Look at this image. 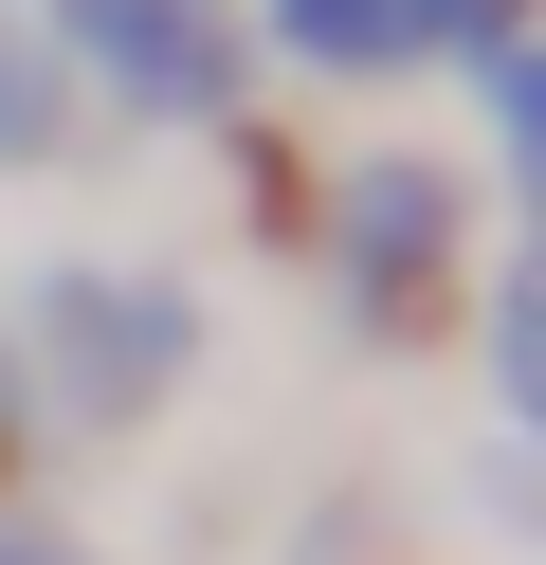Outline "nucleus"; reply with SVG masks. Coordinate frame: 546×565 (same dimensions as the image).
I'll return each mask as SVG.
<instances>
[{
    "mask_svg": "<svg viewBox=\"0 0 546 565\" xmlns=\"http://www.w3.org/2000/svg\"><path fill=\"white\" fill-rule=\"evenodd\" d=\"M19 347L55 365V419H164L182 402V365H201V292L182 274H146V256H55L19 292Z\"/></svg>",
    "mask_w": 546,
    "mask_h": 565,
    "instance_id": "obj_1",
    "label": "nucleus"
},
{
    "mask_svg": "<svg viewBox=\"0 0 546 565\" xmlns=\"http://www.w3.org/2000/svg\"><path fill=\"white\" fill-rule=\"evenodd\" d=\"M55 74H92L128 128H237L255 19L237 0H55Z\"/></svg>",
    "mask_w": 546,
    "mask_h": 565,
    "instance_id": "obj_2",
    "label": "nucleus"
},
{
    "mask_svg": "<svg viewBox=\"0 0 546 565\" xmlns=\"http://www.w3.org/2000/svg\"><path fill=\"white\" fill-rule=\"evenodd\" d=\"M328 274H346L364 329H419L437 274H456V183L437 164H346L328 183Z\"/></svg>",
    "mask_w": 546,
    "mask_h": 565,
    "instance_id": "obj_3",
    "label": "nucleus"
},
{
    "mask_svg": "<svg viewBox=\"0 0 546 565\" xmlns=\"http://www.w3.org/2000/svg\"><path fill=\"white\" fill-rule=\"evenodd\" d=\"M274 38L310 74H437V19L419 0H274Z\"/></svg>",
    "mask_w": 546,
    "mask_h": 565,
    "instance_id": "obj_4",
    "label": "nucleus"
},
{
    "mask_svg": "<svg viewBox=\"0 0 546 565\" xmlns=\"http://www.w3.org/2000/svg\"><path fill=\"white\" fill-rule=\"evenodd\" d=\"M55 38H36V19H0V164H36V147H55Z\"/></svg>",
    "mask_w": 546,
    "mask_h": 565,
    "instance_id": "obj_5",
    "label": "nucleus"
},
{
    "mask_svg": "<svg viewBox=\"0 0 546 565\" xmlns=\"http://www.w3.org/2000/svg\"><path fill=\"white\" fill-rule=\"evenodd\" d=\"M419 19H437V55H456V74H473L492 38H528V0H419Z\"/></svg>",
    "mask_w": 546,
    "mask_h": 565,
    "instance_id": "obj_6",
    "label": "nucleus"
},
{
    "mask_svg": "<svg viewBox=\"0 0 546 565\" xmlns=\"http://www.w3.org/2000/svg\"><path fill=\"white\" fill-rule=\"evenodd\" d=\"M0 565H92L73 529H36V511H0Z\"/></svg>",
    "mask_w": 546,
    "mask_h": 565,
    "instance_id": "obj_7",
    "label": "nucleus"
}]
</instances>
